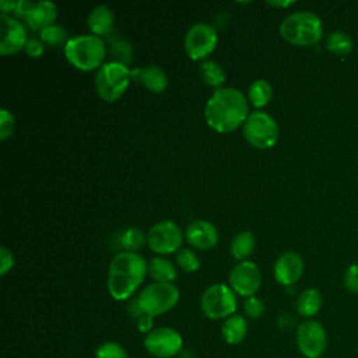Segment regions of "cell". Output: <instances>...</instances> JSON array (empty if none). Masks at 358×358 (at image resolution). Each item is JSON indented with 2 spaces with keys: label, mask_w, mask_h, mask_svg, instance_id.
I'll return each instance as SVG.
<instances>
[{
  "label": "cell",
  "mask_w": 358,
  "mask_h": 358,
  "mask_svg": "<svg viewBox=\"0 0 358 358\" xmlns=\"http://www.w3.org/2000/svg\"><path fill=\"white\" fill-rule=\"evenodd\" d=\"M249 113L246 95L234 87L214 90L204 106L207 124L218 133H229L243 126Z\"/></svg>",
  "instance_id": "cell-1"
},
{
  "label": "cell",
  "mask_w": 358,
  "mask_h": 358,
  "mask_svg": "<svg viewBox=\"0 0 358 358\" xmlns=\"http://www.w3.org/2000/svg\"><path fill=\"white\" fill-rule=\"evenodd\" d=\"M148 273L145 259L134 252H119L109 263L106 287L115 301L129 299Z\"/></svg>",
  "instance_id": "cell-2"
},
{
  "label": "cell",
  "mask_w": 358,
  "mask_h": 358,
  "mask_svg": "<svg viewBox=\"0 0 358 358\" xmlns=\"http://www.w3.org/2000/svg\"><path fill=\"white\" fill-rule=\"evenodd\" d=\"M63 52L71 66L81 71H92L103 64L106 45L101 36L83 34L69 38L63 46Z\"/></svg>",
  "instance_id": "cell-3"
},
{
  "label": "cell",
  "mask_w": 358,
  "mask_h": 358,
  "mask_svg": "<svg viewBox=\"0 0 358 358\" xmlns=\"http://www.w3.org/2000/svg\"><path fill=\"white\" fill-rule=\"evenodd\" d=\"M280 34L292 45L312 46L322 39L323 24L319 15L312 11H294L281 21Z\"/></svg>",
  "instance_id": "cell-4"
},
{
  "label": "cell",
  "mask_w": 358,
  "mask_h": 358,
  "mask_svg": "<svg viewBox=\"0 0 358 358\" xmlns=\"http://www.w3.org/2000/svg\"><path fill=\"white\" fill-rule=\"evenodd\" d=\"M131 81V70L127 64L112 60L103 63L95 74V91L106 102L117 101Z\"/></svg>",
  "instance_id": "cell-5"
},
{
  "label": "cell",
  "mask_w": 358,
  "mask_h": 358,
  "mask_svg": "<svg viewBox=\"0 0 358 358\" xmlns=\"http://www.w3.org/2000/svg\"><path fill=\"white\" fill-rule=\"evenodd\" d=\"M180 292L173 282H151L134 298L140 310L152 317L161 316L176 306Z\"/></svg>",
  "instance_id": "cell-6"
},
{
  "label": "cell",
  "mask_w": 358,
  "mask_h": 358,
  "mask_svg": "<svg viewBox=\"0 0 358 358\" xmlns=\"http://www.w3.org/2000/svg\"><path fill=\"white\" fill-rule=\"evenodd\" d=\"M242 130L245 140L252 147L259 150L271 148L280 136V129L274 117L260 109L249 113L242 126Z\"/></svg>",
  "instance_id": "cell-7"
},
{
  "label": "cell",
  "mask_w": 358,
  "mask_h": 358,
  "mask_svg": "<svg viewBox=\"0 0 358 358\" xmlns=\"http://www.w3.org/2000/svg\"><path fill=\"white\" fill-rule=\"evenodd\" d=\"M236 294L232 288L222 282H215L207 287L200 298V308L206 317L218 320L227 319L236 313Z\"/></svg>",
  "instance_id": "cell-8"
},
{
  "label": "cell",
  "mask_w": 358,
  "mask_h": 358,
  "mask_svg": "<svg viewBox=\"0 0 358 358\" xmlns=\"http://www.w3.org/2000/svg\"><path fill=\"white\" fill-rule=\"evenodd\" d=\"M145 351L155 358H173L183 351L180 333L169 326L152 329L143 340Z\"/></svg>",
  "instance_id": "cell-9"
},
{
  "label": "cell",
  "mask_w": 358,
  "mask_h": 358,
  "mask_svg": "<svg viewBox=\"0 0 358 358\" xmlns=\"http://www.w3.org/2000/svg\"><path fill=\"white\" fill-rule=\"evenodd\" d=\"M295 343L302 357L320 358L327 348V333L322 323L306 319L296 327Z\"/></svg>",
  "instance_id": "cell-10"
},
{
  "label": "cell",
  "mask_w": 358,
  "mask_h": 358,
  "mask_svg": "<svg viewBox=\"0 0 358 358\" xmlns=\"http://www.w3.org/2000/svg\"><path fill=\"white\" fill-rule=\"evenodd\" d=\"M218 42L217 29L207 22H194L185 35V50L192 60H206Z\"/></svg>",
  "instance_id": "cell-11"
},
{
  "label": "cell",
  "mask_w": 358,
  "mask_h": 358,
  "mask_svg": "<svg viewBox=\"0 0 358 358\" xmlns=\"http://www.w3.org/2000/svg\"><path fill=\"white\" fill-rule=\"evenodd\" d=\"M183 235L180 228L171 220L155 222L147 232V245L158 255L180 250Z\"/></svg>",
  "instance_id": "cell-12"
},
{
  "label": "cell",
  "mask_w": 358,
  "mask_h": 358,
  "mask_svg": "<svg viewBox=\"0 0 358 358\" xmlns=\"http://www.w3.org/2000/svg\"><path fill=\"white\" fill-rule=\"evenodd\" d=\"M15 15L22 18L25 24L34 31H42L46 27L55 24L57 8L52 1H29V0H18Z\"/></svg>",
  "instance_id": "cell-13"
},
{
  "label": "cell",
  "mask_w": 358,
  "mask_h": 358,
  "mask_svg": "<svg viewBox=\"0 0 358 358\" xmlns=\"http://www.w3.org/2000/svg\"><path fill=\"white\" fill-rule=\"evenodd\" d=\"M228 282L236 295L249 298L256 295L262 284V273L255 262L241 260L228 275Z\"/></svg>",
  "instance_id": "cell-14"
},
{
  "label": "cell",
  "mask_w": 358,
  "mask_h": 358,
  "mask_svg": "<svg viewBox=\"0 0 358 358\" xmlns=\"http://www.w3.org/2000/svg\"><path fill=\"white\" fill-rule=\"evenodd\" d=\"M0 53L1 55H13L20 52L22 48H25V43L28 41L27 38V29L24 24L8 15L1 14L0 15Z\"/></svg>",
  "instance_id": "cell-15"
},
{
  "label": "cell",
  "mask_w": 358,
  "mask_h": 358,
  "mask_svg": "<svg viewBox=\"0 0 358 358\" xmlns=\"http://www.w3.org/2000/svg\"><path fill=\"white\" fill-rule=\"evenodd\" d=\"M303 267V259L299 253L292 250L284 252L274 262V278L281 285H294L302 277Z\"/></svg>",
  "instance_id": "cell-16"
},
{
  "label": "cell",
  "mask_w": 358,
  "mask_h": 358,
  "mask_svg": "<svg viewBox=\"0 0 358 358\" xmlns=\"http://www.w3.org/2000/svg\"><path fill=\"white\" fill-rule=\"evenodd\" d=\"M185 238L190 246L201 250H208L217 246L218 231L210 221L196 220L187 225L185 231Z\"/></svg>",
  "instance_id": "cell-17"
},
{
  "label": "cell",
  "mask_w": 358,
  "mask_h": 358,
  "mask_svg": "<svg viewBox=\"0 0 358 358\" xmlns=\"http://www.w3.org/2000/svg\"><path fill=\"white\" fill-rule=\"evenodd\" d=\"M131 80L143 84L148 91L159 94L168 87V76L164 69L155 64L137 67L131 70Z\"/></svg>",
  "instance_id": "cell-18"
},
{
  "label": "cell",
  "mask_w": 358,
  "mask_h": 358,
  "mask_svg": "<svg viewBox=\"0 0 358 358\" xmlns=\"http://www.w3.org/2000/svg\"><path fill=\"white\" fill-rule=\"evenodd\" d=\"M115 22V14L110 7L105 4H98L94 8H91L87 24L90 31L96 36H103L110 34Z\"/></svg>",
  "instance_id": "cell-19"
},
{
  "label": "cell",
  "mask_w": 358,
  "mask_h": 358,
  "mask_svg": "<svg viewBox=\"0 0 358 358\" xmlns=\"http://www.w3.org/2000/svg\"><path fill=\"white\" fill-rule=\"evenodd\" d=\"M248 334V320L243 315L234 313L227 317L221 326V336L229 345L241 344Z\"/></svg>",
  "instance_id": "cell-20"
},
{
  "label": "cell",
  "mask_w": 358,
  "mask_h": 358,
  "mask_svg": "<svg viewBox=\"0 0 358 358\" xmlns=\"http://www.w3.org/2000/svg\"><path fill=\"white\" fill-rule=\"evenodd\" d=\"M323 296L319 289L316 288H306L303 289L296 298V312L303 317H313L322 308Z\"/></svg>",
  "instance_id": "cell-21"
},
{
  "label": "cell",
  "mask_w": 358,
  "mask_h": 358,
  "mask_svg": "<svg viewBox=\"0 0 358 358\" xmlns=\"http://www.w3.org/2000/svg\"><path fill=\"white\" fill-rule=\"evenodd\" d=\"M148 274L155 282H173L176 280L173 263L161 256H155L148 262Z\"/></svg>",
  "instance_id": "cell-22"
},
{
  "label": "cell",
  "mask_w": 358,
  "mask_h": 358,
  "mask_svg": "<svg viewBox=\"0 0 358 358\" xmlns=\"http://www.w3.org/2000/svg\"><path fill=\"white\" fill-rule=\"evenodd\" d=\"M199 74L207 85L215 90L221 88L225 83V71L222 66L211 59H206L199 64Z\"/></svg>",
  "instance_id": "cell-23"
},
{
  "label": "cell",
  "mask_w": 358,
  "mask_h": 358,
  "mask_svg": "<svg viewBox=\"0 0 358 358\" xmlns=\"http://www.w3.org/2000/svg\"><path fill=\"white\" fill-rule=\"evenodd\" d=\"M273 96V87L271 84L264 78H256L250 83L248 88V99L250 103L259 109L266 106Z\"/></svg>",
  "instance_id": "cell-24"
},
{
  "label": "cell",
  "mask_w": 358,
  "mask_h": 358,
  "mask_svg": "<svg viewBox=\"0 0 358 358\" xmlns=\"http://www.w3.org/2000/svg\"><path fill=\"white\" fill-rule=\"evenodd\" d=\"M255 246H256L255 235L250 231H241L236 235H234V238L231 239L229 252L235 259L243 260L255 250Z\"/></svg>",
  "instance_id": "cell-25"
},
{
  "label": "cell",
  "mask_w": 358,
  "mask_h": 358,
  "mask_svg": "<svg viewBox=\"0 0 358 358\" xmlns=\"http://www.w3.org/2000/svg\"><path fill=\"white\" fill-rule=\"evenodd\" d=\"M326 48L329 52L337 56H345L352 49V39L345 32L333 31L326 38Z\"/></svg>",
  "instance_id": "cell-26"
},
{
  "label": "cell",
  "mask_w": 358,
  "mask_h": 358,
  "mask_svg": "<svg viewBox=\"0 0 358 358\" xmlns=\"http://www.w3.org/2000/svg\"><path fill=\"white\" fill-rule=\"evenodd\" d=\"M145 242L147 236L138 228H127L120 236V243L126 252L137 253L145 245Z\"/></svg>",
  "instance_id": "cell-27"
},
{
  "label": "cell",
  "mask_w": 358,
  "mask_h": 358,
  "mask_svg": "<svg viewBox=\"0 0 358 358\" xmlns=\"http://www.w3.org/2000/svg\"><path fill=\"white\" fill-rule=\"evenodd\" d=\"M39 39L49 46H59L67 42V32L62 25L52 24L39 32Z\"/></svg>",
  "instance_id": "cell-28"
},
{
  "label": "cell",
  "mask_w": 358,
  "mask_h": 358,
  "mask_svg": "<svg viewBox=\"0 0 358 358\" xmlns=\"http://www.w3.org/2000/svg\"><path fill=\"white\" fill-rule=\"evenodd\" d=\"M176 263L186 273H194L200 267L199 256L189 248H182L176 252Z\"/></svg>",
  "instance_id": "cell-29"
},
{
  "label": "cell",
  "mask_w": 358,
  "mask_h": 358,
  "mask_svg": "<svg viewBox=\"0 0 358 358\" xmlns=\"http://www.w3.org/2000/svg\"><path fill=\"white\" fill-rule=\"evenodd\" d=\"M95 358H130L126 348L117 341H105L95 350Z\"/></svg>",
  "instance_id": "cell-30"
},
{
  "label": "cell",
  "mask_w": 358,
  "mask_h": 358,
  "mask_svg": "<svg viewBox=\"0 0 358 358\" xmlns=\"http://www.w3.org/2000/svg\"><path fill=\"white\" fill-rule=\"evenodd\" d=\"M243 312L250 319H259L264 313V303L256 295L245 298V301H243Z\"/></svg>",
  "instance_id": "cell-31"
},
{
  "label": "cell",
  "mask_w": 358,
  "mask_h": 358,
  "mask_svg": "<svg viewBox=\"0 0 358 358\" xmlns=\"http://www.w3.org/2000/svg\"><path fill=\"white\" fill-rule=\"evenodd\" d=\"M344 287L351 294H358V263H352L347 267L343 277Z\"/></svg>",
  "instance_id": "cell-32"
},
{
  "label": "cell",
  "mask_w": 358,
  "mask_h": 358,
  "mask_svg": "<svg viewBox=\"0 0 358 358\" xmlns=\"http://www.w3.org/2000/svg\"><path fill=\"white\" fill-rule=\"evenodd\" d=\"M14 130V116L13 113L3 108L0 110V140H6L13 134Z\"/></svg>",
  "instance_id": "cell-33"
},
{
  "label": "cell",
  "mask_w": 358,
  "mask_h": 358,
  "mask_svg": "<svg viewBox=\"0 0 358 358\" xmlns=\"http://www.w3.org/2000/svg\"><path fill=\"white\" fill-rule=\"evenodd\" d=\"M110 52L116 56V62L120 63H127V60L130 59L131 55V48L129 43H126L124 39H119V41H113V45H110Z\"/></svg>",
  "instance_id": "cell-34"
},
{
  "label": "cell",
  "mask_w": 358,
  "mask_h": 358,
  "mask_svg": "<svg viewBox=\"0 0 358 358\" xmlns=\"http://www.w3.org/2000/svg\"><path fill=\"white\" fill-rule=\"evenodd\" d=\"M24 50L31 57H41L45 52V43L39 38H28Z\"/></svg>",
  "instance_id": "cell-35"
},
{
  "label": "cell",
  "mask_w": 358,
  "mask_h": 358,
  "mask_svg": "<svg viewBox=\"0 0 358 358\" xmlns=\"http://www.w3.org/2000/svg\"><path fill=\"white\" fill-rule=\"evenodd\" d=\"M14 266V256L6 246L0 248V274L6 275Z\"/></svg>",
  "instance_id": "cell-36"
},
{
  "label": "cell",
  "mask_w": 358,
  "mask_h": 358,
  "mask_svg": "<svg viewBox=\"0 0 358 358\" xmlns=\"http://www.w3.org/2000/svg\"><path fill=\"white\" fill-rule=\"evenodd\" d=\"M152 316L150 315H141L137 320H136V326L138 329V331L144 333V334H148L154 327H152Z\"/></svg>",
  "instance_id": "cell-37"
},
{
  "label": "cell",
  "mask_w": 358,
  "mask_h": 358,
  "mask_svg": "<svg viewBox=\"0 0 358 358\" xmlns=\"http://www.w3.org/2000/svg\"><path fill=\"white\" fill-rule=\"evenodd\" d=\"M15 8H17V1H8V0H1V1H0L1 14H7V13H10V11H14V13H15Z\"/></svg>",
  "instance_id": "cell-38"
},
{
  "label": "cell",
  "mask_w": 358,
  "mask_h": 358,
  "mask_svg": "<svg viewBox=\"0 0 358 358\" xmlns=\"http://www.w3.org/2000/svg\"><path fill=\"white\" fill-rule=\"evenodd\" d=\"M268 6H273V7H280V8H287V7H289V6H294L295 4V1H292V0H267L266 1Z\"/></svg>",
  "instance_id": "cell-39"
}]
</instances>
